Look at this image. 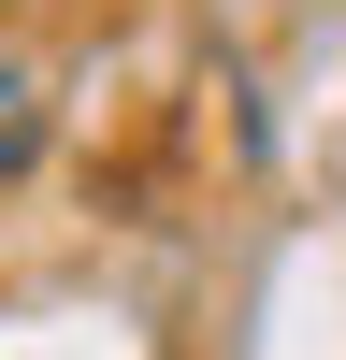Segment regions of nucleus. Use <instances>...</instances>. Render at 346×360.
Listing matches in <instances>:
<instances>
[{
	"instance_id": "f257e3e1",
	"label": "nucleus",
	"mask_w": 346,
	"mask_h": 360,
	"mask_svg": "<svg viewBox=\"0 0 346 360\" xmlns=\"http://www.w3.org/2000/svg\"><path fill=\"white\" fill-rule=\"evenodd\" d=\"M29 144H44V86L0 72V173H29Z\"/></svg>"
}]
</instances>
